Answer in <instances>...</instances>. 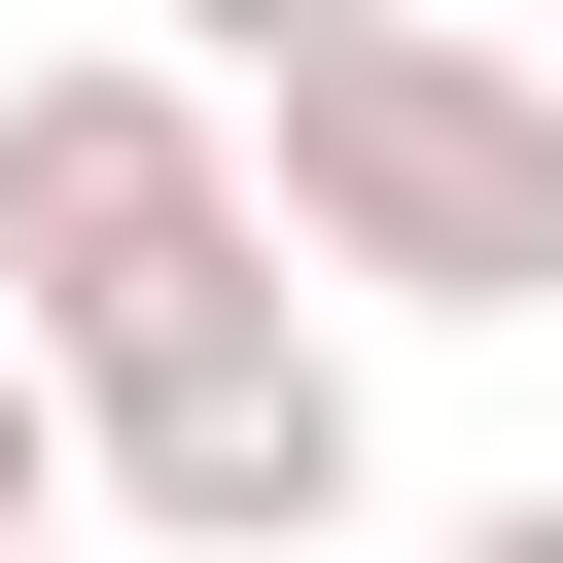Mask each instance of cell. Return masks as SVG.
<instances>
[{
    "mask_svg": "<svg viewBox=\"0 0 563 563\" xmlns=\"http://www.w3.org/2000/svg\"><path fill=\"white\" fill-rule=\"evenodd\" d=\"M282 246V106L211 70V35H106V70H0V317H70V352H141L176 282H246Z\"/></svg>",
    "mask_w": 563,
    "mask_h": 563,
    "instance_id": "obj_2",
    "label": "cell"
},
{
    "mask_svg": "<svg viewBox=\"0 0 563 563\" xmlns=\"http://www.w3.org/2000/svg\"><path fill=\"white\" fill-rule=\"evenodd\" d=\"M70 493H106V387H70V317H0V563H35Z\"/></svg>",
    "mask_w": 563,
    "mask_h": 563,
    "instance_id": "obj_4",
    "label": "cell"
},
{
    "mask_svg": "<svg viewBox=\"0 0 563 563\" xmlns=\"http://www.w3.org/2000/svg\"><path fill=\"white\" fill-rule=\"evenodd\" d=\"M246 106H282V246L352 317H563V70L493 0H387V35L246 70Z\"/></svg>",
    "mask_w": 563,
    "mask_h": 563,
    "instance_id": "obj_1",
    "label": "cell"
},
{
    "mask_svg": "<svg viewBox=\"0 0 563 563\" xmlns=\"http://www.w3.org/2000/svg\"><path fill=\"white\" fill-rule=\"evenodd\" d=\"M422 563H563V493H457V528H422Z\"/></svg>",
    "mask_w": 563,
    "mask_h": 563,
    "instance_id": "obj_6",
    "label": "cell"
},
{
    "mask_svg": "<svg viewBox=\"0 0 563 563\" xmlns=\"http://www.w3.org/2000/svg\"><path fill=\"white\" fill-rule=\"evenodd\" d=\"M106 387V528L141 563H317L352 493H387V422H352V317H317V246H246V282H176L141 352H70Z\"/></svg>",
    "mask_w": 563,
    "mask_h": 563,
    "instance_id": "obj_3",
    "label": "cell"
},
{
    "mask_svg": "<svg viewBox=\"0 0 563 563\" xmlns=\"http://www.w3.org/2000/svg\"><path fill=\"white\" fill-rule=\"evenodd\" d=\"M176 35H211V70H317V35H387V0H176Z\"/></svg>",
    "mask_w": 563,
    "mask_h": 563,
    "instance_id": "obj_5",
    "label": "cell"
}]
</instances>
